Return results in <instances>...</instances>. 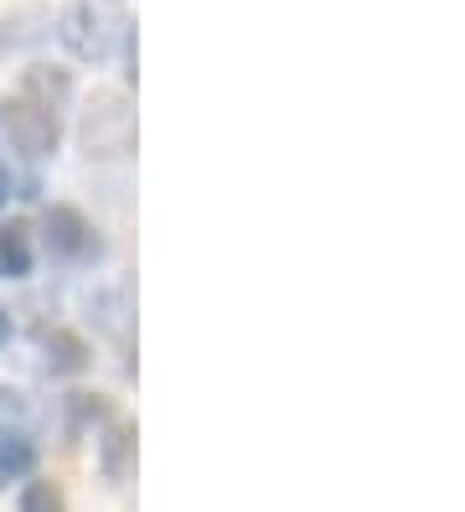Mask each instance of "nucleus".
Returning a JSON list of instances; mask_svg holds the SVG:
<instances>
[{
  "mask_svg": "<svg viewBox=\"0 0 465 512\" xmlns=\"http://www.w3.org/2000/svg\"><path fill=\"white\" fill-rule=\"evenodd\" d=\"M130 32L135 21L124 0H68V11L57 16V37L78 63H114Z\"/></svg>",
  "mask_w": 465,
  "mask_h": 512,
  "instance_id": "nucleus-1",
  "label": "nucleus"
},
{
  "mask_svg": "<svg viewBox=\"0 0 465 512\" xmlns=\"http://www.w3.org/2000/svg\"><path fill=\"white\" fill-rule=\"evenodd\" d=\"M135 140H140V125H135V104L114 94V88H99L83 114H78V145L88 161H130L135 156Z\"/></svg>",
  "mask_w": 465,
  "mask_h": 512,
  "instance_id": "nucleus-2",
  "label": "nucleus"
},
{
  "mask_svg": "<svg viewBox=\"0 0 465 512\" xmlns=\"http://www.w3.org/2000/svg\"><path fill=\"white\" fill-rule=\"evenodd\" d=\"M0 125H6L11 145L21 150L26 161H47L52 150H57V140H62V114H47V109H37V104L21 99V94L0 109Z\"/></svg>",
  "mask_w": 465,
  "mask_h": 512,
  "instance_id": "nucleus-3",
  "label": "nucleus"
},
{
  "mask_svg": "<svg viewBox=\"0 0 465 512\" xmlns=\"http://www.w3.org/2000/svg\"><path fill=\"white\" fill-rule=\"evenodd\" d=\"M42 244H47V254H57V259H88V254H99L88 218L78 213V207H68V202L47 207V218H42Z\"/></svg>",
  "mask_w": 465,
  "mask_h": 512,
  "instance_id": "nucleus-4",
  "label": "nucleus"
},
{
  "mask_svg": "<svg viewBox=\"0 0 465 512\" xmlns=\"http://www.w3.org/2000/svg\"><path fill=\"white\" fill-rule=\"evenodd\" d=\"M21 99H31V104L47 109V114H62V109L73 104V73L57 68V63H31L21 73Z\"/></svg>",
  "mask_w": 465,
  "mask_h": 512,
  "instance_id": "nucleus-5",
  "label": "nucleus"
},
{
  "mask_svg": "<svg viewBox=\"0 0 465 512\" xmlns=\"http://www.w3.org/2000/svg\"><path fill=\"white\" fill-rule=\"evenodd\" d=\"M99 471L109 481H124L135 471V425L130 419H104V430H99Z\"/></svg>",
  "mask_w": 465,
  "mask_h": 512,
  "instance_id": "nucleus-6",
  "label": "nucleus"
},
{
  "mask_svg": "<svg viewBox=\"0 0 465 512\" xmlns=\"http://www.w3.org/2000/svg\"><path fill=\"white\" fill-rule=\"evenodd\" d=\"M88 311H93V321H99L114 342H130V316H135V290L124 285V280H114V285H104V290H93V300H88Z\"/></svg>",
  "mask_w": 465,
  "mask_h": 512,
  "instance_id": "nucleus-7",
  "label": "nucleus"
},
{
  "mask_svg": "<svg viewBox=\"0 0 465 512\" xmlns=\"http://www.w3.org/2000/svg\"><path fill=\"white\" fill-rule=\"evenodd\" d=\"M42 352H47V373H57V378L88 373V363H93V352H88V342L78 337V331H47Z\"/></svg>",
  "mask_w": 465,
  "mask_h": 512,
  "instance_id": "nucleus-8",
  "label": "nucleus"
},
{
  "mask_svg": "<svg viewBox=\"0 0 465 512\" xmlns=\"http://www.w3.org/2000/svg\"><path fill=\"white\" fill-rule=\"evenodd\" d=\"M0 275L6 280H26L31 275V228L26 223L0 228Z\"/></svg>",
  "mask_w": 465,
  "mask_h": 512,
  "instance_id": "nucleus-9",
  "label": "nucleus"
},
{
  "mask_svg": "<svg viewBox=\"0 0 465 512\" xmlns=\"http://www.w3.org/2000/svg\"><path fill=\"white\" fill-rule=\"evenodd\" d=\"M31 471H37V445H31L26 435H0V492L11 487V481H26Z\"/></svg>",
  "mask_w": 465,
  "mask_h": 512,
  "instance_id": "nucleus-10",
  "label": "nucleus"
},
{
  "mask_svg": "<svg viewBox=\"0 0 465 512\" xmlns=\"http://www.w3.org/2000/svg\"><path fill=\"white\" fill-rule=\"evenodd\" d=\"M16 512H68V497H62L57 481H26L16 497Z\"/></svg>",
  "mask_w": 465,
  "mask_h": 512,
  "instance_id": "nucleus-11",
  "label": "nucleus"
},
{
  "mask_svg": "<svg viewBox=\"0 0 465 512\" xmlns=\"http://www.w3.org/2000/svg\"><path fill=\"white\" fill-rule=\"evenodd\" d=\"M6 197H11V171L0 166V207H6Z\"/></svg>",
  "mask_w": 465,
  "mask_h": 512,
  "instance_id": "nucleus-12",
  "label": "nucleus"
},
{
  "mask_svg": "<svg viewBox=\"0 0 465 512\" xmlns=\"http://www.w3.org/2000/svg\"><path fill=\"white\" fill-rule=\"evenodd\" d=\"M11 42H16V32H11V21H0V52H6Z\"/></svg>",
  "mask_w": 465,
  "mask_h": 512,
  "instance_id": "nucleus-13",
  "label": "nucleus"
},
{
  "mask_svg": "<svg viewBox=\"0 0 465 512\" xmlns=\"http://www.w3.org/2000/svg\"><path fill=\"white\" fill-rule=\"evenodd\" d=\"M6 331H11V321H6V316H0V347H6Z\"/></svg>",
  "mask_w": 465,
  "mask_h": 512,
  "instance_id": "nucleus-14",
  "label": "nucleus"
}]
</instances>
